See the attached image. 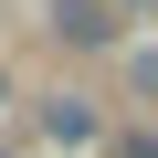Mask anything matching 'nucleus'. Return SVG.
<instances>
[{
  "instance_id": "1",
  "label": "nucleus",
  "mask_w": 158,
  "mask_h": 158,
  "mask_svg": "<svg viewBox=\"0 0 158 158\" xmlns=\"http://www.w3.org/2000/svg\"><path fill=\"white\" fill-rule=\"evenodd\" d=\"M53 32H74V42H106L116 21H106V0H53Z\"/></svg>"
},
{
  "instance_id": "2",
  "label": "nucleus",
  "mask_w": 158,
  "mask_h": 158,
  "mask_svg": "<svg viewBox=\"0 0 158 158\" xmlns=\"http://www.w3.org/2000/svg\"><path fill=\"white\" fill-rule=\"evenodd\" d=\"M42 127H53L63 148H85V137H95V116H85V95H53V116H42Z\"/></svg>"
},
{
  "instance_id": "3",
  "label": "nucleus",
  "mask_w": 158,
  "mask_h": 158,
  "mask_svg": "<svg viewBox=\"0 0 158 158\" xmlns=\"http://www.w3.org/2000/svg\"><path fill=\"white\" fill-rule=\"evenodd\" d=\"M116 158H158V137H127V148H116Z\"/></svg>"
},
{
  "instance_id": "4",
  "label": "nucleus",
  "mask_w": 158,
  "mask_h": 158,
  "mask_svg": "<svg viewBox=\"0 0 158 158\" xmlns=\"http://www.w3.org/2000/svg\"><path fill=\"white\" fill-rule=\"evenodd\" d=\"M0 106H11V74H0Z\"/></svg>"
}]
</instances>
